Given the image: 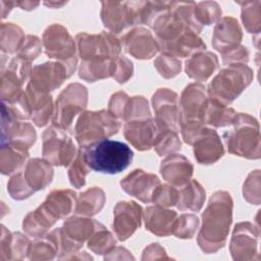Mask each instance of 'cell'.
<instances>
[{"label": "cell", "instance_id": "cell-1", "mask_svg": "<svg viewBox=\"0 0 261 261\" xmlns=\"http://www.w3.org/2000/svg\"><path fill=\"white\" fill-rule=\"evenodd\" d=\"M83 156L89 168L101 173L116 174L132 163L134 153L122 142L103 139L90 145Z\"/></svg>", "mask_w": 261, "mask_h": 261}, {"label": "cell", "instance_id": "cell-4", "mask_svg": "<svg viewBox=\"0 0 261 261\" xmlns=\"http://www.w3.org/2000/svg\"><path fill=\"white\" fill-rule=\"evenodd\" d=\"M25 157H28V152L24 148H20L9 143L1 144V172L3 174H9L13 172L21 164Z\"/></svg>", "mask_w": 261, "mask_h": 261}, {"label": "cell", "instance_id": "cell-2", "mask_svg": "<svg viewBox=\"0 0 261 261\" xmlns=\"http://www.w3.org/2000/svg\"><path fill=\"white\" fill-rule=\"evenodd\" d=\"M127 203H118L115 209V220L114 227L117 236L120 240H125L138 225H140V212L141 208L136 204L130 210V213L127 212Z\"/></svg>", "mask_w": 261, "mask_h": 261}, {"label": "cell", "instance_id": "cell-5", "mask_svg": "<svg viewBox=\"0 0 261 261\" xmlns=\"http://www.w3.org/2000/svg\"><path fill=\"white\" fill-rule=\"evenodd\" d=\"M22 34L19 28L12 23H2L1 25V50L6 53L15 52L21 42Z\"/></svg>", "mask_w": 261, "mask_h": 261}, {"label": "cell", "instance_id": "cell-3", "mask_svg": "<svg viewBox=\"0 0 261 261\" xmlns=\"http://www.w3.org/2000/svg\"><path fill=\"white\" fill-rule=\"evenodd\" d=\"M28 240L23 238L19 232L9 234L8 230L2 225V238H1V260L18 259V254H22L27 251Z\"/></svg>", "mask_w": 261, "mask_h": 261}]
</instances>
